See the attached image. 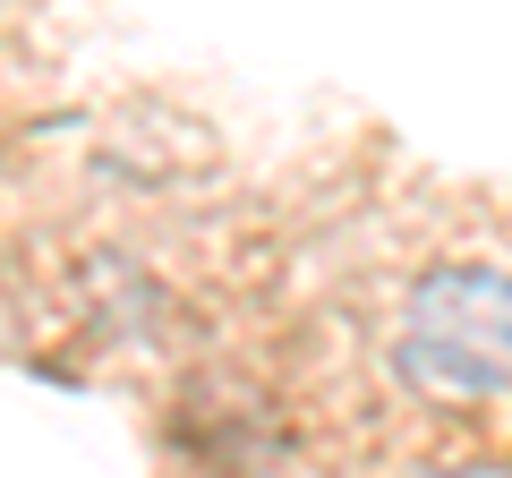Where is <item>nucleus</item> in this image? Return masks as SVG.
Listing matches in <instances>:
<instances>
[{
	"instance_id": "f257e3e1",
	"label": "nucleus",
	"mask_w": 512,
	"mask_h": 478,
	"mask_svg": "<svg viewBox=\"0 0 512 478\" xmlns=\"http://www.w3.org/2000/svg\"><path fill=\"white\" fill-rule=\"evenodd\" d=\"M393 359L436 402H504L512 393V265H436V274H419Z\"/></svg>"
},
{
	"instance_id": "f03ea898",
	"label": "nucleus",
	"mask_w": 512,
	"mask_h": 478,
	"mask_svg": "<svg viewBox=\"0 0 512 478\" xmlns=\"http://www.w3.org/2000/svg\"><path fill=\"white\" fill-rule=\"evenodd\" d=\"M410 478H512V461H453V470H410Z\"/></svg>"
}]
</instances>
